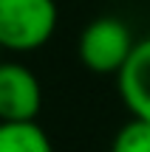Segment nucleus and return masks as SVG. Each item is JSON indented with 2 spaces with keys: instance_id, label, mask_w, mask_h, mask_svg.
Instances as JSON below:
<instances>
[{
  "instance_id": "obj_1",
  "label": "nucleus",
  "mask_w": 150,
  "mask_h": 152,
  "mask_svg": "<svg viewBox=\"0 0 150 152\" xmlns=\"http://www.w3.org/2000/svg\"><path fill=\"white\" fill-rule=\"evenodd\" d=\"M54 0H0V51H37L57 31Z\"/></svg>"
},
{
  "instance_id": "obj_2",
  "label": "nucleus",
  "mask_w": 150,
  "mask_h": 152,
  "mask_svg": "<svg viewBox=\"0 0 150 152\" xmlns=\"http://www.w3.org/2000/svg\"><path fill=\"white\" fill-rule=\"evenodd\" d=\"M133 31L119 17H96L79 34V62L91 73H116L133 51Z\"/></svg>"
},
{
  "instance_id": "obj_3",
  "label": "nucleus",
  "mask_w": 150,
  "mask_h": 152,
  "mask_svg": "<svg viewBox=\"0 0 150 152\" xmlns=\"http://www.w3.org/2000/svg\"><path fill=\"white\" fill-rule=\"evenodd\" d=\"M43 107L37 76L20 62L0 59V121H34Z\"/></svg>"
},
{
  "instance_id": "obj_4",
  "label": "nucleus",
  "mask_w": 150,
  "mask_h": 152,
  "mask_svg": "<svg viewBox=\"0 0 150 152\" xmlns=\"http://www.w3.org/2000/svg\"><path fill=\"white\" fill-rule=\"evenodd\" d=\"M119 96L136 118L150 121V37L133 42L125 65L116 71Z\"/></svg>"
},
{
  "instance_id": "obj_5",
  "label": "nucleus",
  "mask_w": 150,
  "mask_h": 152,
  "mask_svg": "<svg viewBox=\"0 0 150 152\" xmlns=\"http://www.w3.org/2000/svg\"><path fill=\"white\" fill-rule=\"evenodd\" d=\"M0 152H54V147L37 118L0 121Z\"/></svg>"
},
{
  "instance_id": "obj_6",
  "label": "nucleus",
  "mask_w": 150,
  "mask_h": 152,
  "mask_svg": "<svg viewBox=\"0 0 150 152\" xmlns=\"http://www.w3.org/2000/svg\"><path fill=\"white\" fill-rule=\"evenodd\" d=\"M111 152H150V121L133 115L116 132V138L111 144Z\"/></svg>"
},
{
  "instance_id": "obj_7",
  "label": "nucleus",
  "mask_w": 150,
  "mask_h": 152,
  "mask_svg": "<svg viewBox=\"0 0 150 152\" xmlns=\"http://www.w3.org/2000/svg\"><path fill=\"white\" fill-rule=\"evenodd\" d=\"M0 54H3V51H0Z\"/></svg>"
}]
</instances>
